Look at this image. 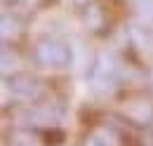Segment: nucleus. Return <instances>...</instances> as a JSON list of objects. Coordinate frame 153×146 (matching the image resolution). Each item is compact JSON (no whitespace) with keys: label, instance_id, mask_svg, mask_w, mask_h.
Listing matches in <instances>:
<instances>
[{"label":"nucleus","instance_id":"3","mask_svg":"<svg viewBox=\"0 0 153 146\" xmlns=\"http://www.w3.org/2000/svg\"><path fill=\"white\" fill-rule=\"evenodd\" d=\"M85 24H87L92 31H97L99 26H104V14H101V10H99L97 5H90V7H87V12H85Z\"/></svg>","mask_w":153,"mask_h":146},{"label":"nucleus","instance_id":"1","mask_svg":"<svg viewBox=\"0 0 153 146\" xmlns=\"http://www.w3.org/2000/svg\"><path fill=\"white\" fill-rule=\"evenodd\" d=\"M33 57L45 69H64L71 64V47L54 38H42L33 47Z\"/></svg>","mask_w":153,"mask_h":146},{"label":"nucleus","instance_id":"2","mask_svg":"<svg viewBox=\"0 0 153 146\" xmlns=\"http://www.w3.org/2000/svg\"><path fill=\"white\" fill-rule=\"evenodd\" d=\"M7 87L14 92L17 97H24V99H28V101H38L40 97H42V85H40L36 78L26 75V73L12 75L10 83H7Z\"/></svg>","mask_w":153,"mask_h":146}]
</instances>
